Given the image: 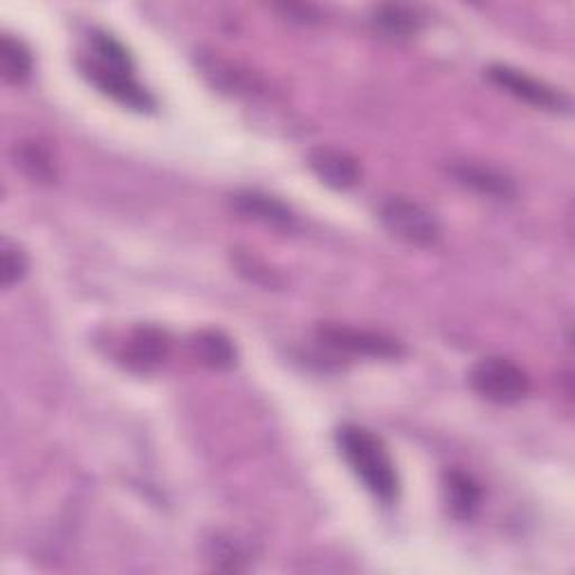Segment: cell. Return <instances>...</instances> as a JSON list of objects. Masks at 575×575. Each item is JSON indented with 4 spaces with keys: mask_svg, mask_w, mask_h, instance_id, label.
Wrapping results in <instances>:
<instances>
[{
    "mask_svg": "<svg viewBox=\"0 0 575 575\" xmlns=\"http://www.w3.org/2000/svg\"><path fill=\"white\" fill-rule=\"evenodd\" d=\"M335 441L362 486L382 504H393L400 493V479L384 441L360 425L340 427Z\"/></svg>",
    "mask_w": 575,
    "mask_h": 575,
    "instance_id": "cell-1",
    "label": "cell"
},
{
    "mask_svg": "<svg viewBox=\"0 0 575 575\" xmlns=\"http://www.w3.org/2000/svg\"><path fill=\"white\" fill-rule=\"evenodd\" d=\"M380 221L389 234L413 247H431L444 236L437 216L405 196L387 198L380 205Z\"/></svg>",
    "mask_w": 575,
    "mask_h": 575,
    "instance_id": "cell-2",
    "label": "cell"
},
{
    "mask_svg": "<svg viewBox=\"0 0 575 575\" xmlns=\"http://www.w3.org/2000/svg\"><path fill=\"white\" fill-rule=\"evenodd\" d=\"M470 384L475 393L495 405H515L530 391L528 373L513 360L488 355L470 369Z\"/></svg>",
    "mask_w": 575,
    "mask_h": 575,
    "instance_id": "cell-3",
    "label": "cell"
},
{
    "mask_svg": "<svg viewBox=\"0 0 575 575\" xmlns=\"http://www.w3.org/2000/svg\"><path fill=\"white\" fill-rule=\"evenodd\" d=\"M320 340L342 353L362 355V358H380V360H393L402 355V344L393 338H387L382 333L353 329V327H340V324H327L318 331Z\"/></svg>",
    "mask_w": 575,
    "mask_h": 575,
    "instance_id": "cell-4",
    "label": "cell"
},
{
    "mask_svg": "<svg viewBox=\"0 0 575 575\" xmlns=\"http://www.w3.org/2000/svg\"><path fill=\"white\" fill-rule=\"evenodd\" d=\"M79 70L84 72V77L95 84L104 95L113 97L115 101L133 108V110H152L156 106L152 92L144 88L133 72L128 70H115V68H106L92 59L81 61Z\"/></svg>",
    "mask_w": 575,
    "mask_h": 575,
    "instance_id": "cell-5",
    "label": "cell"
},
{
    "mask_svg": "<svg viewBox=\"0 0 575 575\" xmlns=\"http://www.w3.org/2000/svg\"><path fill=\"white\" fill-rule=\"evenodd\" d=\"M486 75H488V79H490L497 88H501L504 92H508V95H513L515 99L526 101V104H530V106H535V108L564 110V108L568 106V99H566L559 90L546 86L544 81H539V79H535V77L522 72V70L510 68V66H499V64H497V66H490Z\"/></svg>",
    "mask_w": 575,
    "mask_h": 575,
    "instance_id": "cell-6",
    "label": "cell"
},
{
    "mask_svg": "<svg viewBox=\"0 0 575 575\" xmlns=\"http://www.w3.org/2000/svg\"><path fill=\"white\" fill-rule=\"evenodd\" d=\"M309 167L313 174L333 189H351L362 181V167L358 158L342 149L320 147L309 156Z\"/></svg>",
    "mask_w": 575,
    "mask_h": 575,
    "instance_id": "cell-7",
    "label": "cell"
},
{
    "mask_svg": "<svg viewBox=\"0 0 575 575\" xmlns=\"http://www.w3.org/2000/svg\"><path fill=\"white\" fill-rule=\"evenodd\" d=\"M232 209L241 214L243 218L279 227V230H291L295 225V214L285 203H281L274 196L259 194V192H241L232 196Z\"/></svg>",
    "mask_w": 575,
    "mask_h": 575,
    "instance_id": "cell-8",
    "label": "cell"
},
{
    "mask_svg": "<svg viewBox=\"0 0 575 575\" xmlns=\"http://www.w3.org/2000/svg\"><path fill=\"white\" fill-rule=\"evenodd\" d=\"M452 176L457 183L464 187H470L472 192L495 198V201H510L517 194V187L510 176L504 172L488 167V165H477V163H459L452 167Z\"/></svg>",
    "mask_w": 575,
    "mask_h": 575,
    "instance_id": "cell-9",
    "label": "cell"
},
{
    "mask_svg": "<svg viewBox=\"0 0 575 575\" xmlns=\"http://www.w3.org/2000/svg\"><path fill=\"white\" fill-rule=\"evenodd\" d=\"M169 355V338L158 327H139L128 340V362L142 371L163 364Z\"/></svg>",
    "mask_w": 575,
    "mask_h": 575,
    "instance_id": "cell-10",
    "label": "cell"
},
{
    "mask_svg": "<svg viewBox=\"0 0 575 575\" xmlns=\"http://www.w3.org/2000/svg\"><path fill=\"white\" fill-rule=\"evenodd\" d=\"M12 158L17 169H21L30 181L39 185H52L57 181V165L52 152L41 139L17 142Z\"/></svg>",
    "mask_w": 575,
    "mask_h": 575,
    "instance_id": "cell-11",
    "label": "cell"
},
{
    "mask_svg": "<svg viewBox=\"0 0 575 575\" xmlns=\"http://www.w3.org/2000/svg\"><path fill=\"white\" fill-rule=\"evenodd\" d=\"M444 493L452 517L470 519L477 513L481 501V488L470 475L461 470H448L444 475Z\"/></svg>",
    "mask_w": 575,
    "mask_h": 575,
    "instance_id": "cell-12",
    "label": "cell"
},
{
    "mask_svg": "<svg viewBox=\"0 0 575 575\" xmlns=\"http://www.w3.org/2000/svg\"><path fill=\"white\" fill-rule=\"evenodd\" d=\"M373 26L391 39H409L422 28V17L409 6H378L373 10Z\"/></svg>",
    "mask_w": 575,
    "mask_h": 575,
    "instance_id": "cell-13",
    "label": "cell"
},
{
    "mask_svg": "<svg viewBox=\"0 0 575 575\" xmlns=\"http://www.w3.org/2000/svg\"><path fill=\"white\" fill-rule=\"evenodd\" d=\"M32 66L35 59L30 48L21 39L3 35V39H0V75H3V79L8 84L21 86L30 79Z\"/></svg>",
    "mask_w": 575,
    "mask_h": 575,
    "instance_id": "cell-14",
    "label": "cell"
},
{
    "mask_svg": "<svg viewBox=\"0 0 575 575\" xmlns=\"http://www.w3.org/2000/svg\"><path fill=\"white\" fill-rule=\"evenodd\" d=\"M194 353L196 358L209 369H230L236 362V349L232 340L221 331H201L194 338Z\"/></svg>",
    "mask_w": 575,
    "mask_h": 575,
    "instance_id": "cell-15",
    "label": "cell"
},
{
    "mask_svg": "<svg viewBox=\"0 0 575 575\" xmlns=\"http://www.w3.org/2000/svg\"><path fill=\"white\" fill-rule=\"evenodd\" d=\"M90 59L106 66V68H115V70H128L133 72V57L128 55V50L108 32L95 30L90 35Z\"/></svg>",
    "mask_w": 575,
    "mask_h": 575,
    "instance_id": "cell-16",
    "label": "cell"
},
{
    "mask_svg": "<svg viewBox=\"0 0 575 575\" xmlns=\"http://www.w3.org/2000/svg\"><path fill=\"white\" fill-rule=\"evenodd\" d=\"M30 261L26 250L19 243H12L10 238H3L0 243V281L3 288H12L28 274Z\"/></svg>",
    "mask_w": 575,
    "mask_h": 575,
    "instance_id": "cell-17",
    "label": "cell"
},
{
    "mask_svg": "<svg viewBox=\"0 0 575 575\" xmlns=\"http://www.w3.org/2000/svg\"><path fill=\"white\" fill-rule=\"evenodd\" d=\"M279 12H283L291 21H300V23H315L320 19L318 10L311 6H276Z\"/></svg>",
    "mask_w": 575,
    "mask_h": 575,
    "instance_id": "cell-18",
    "label": "cell"
}]
</instances>
